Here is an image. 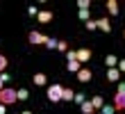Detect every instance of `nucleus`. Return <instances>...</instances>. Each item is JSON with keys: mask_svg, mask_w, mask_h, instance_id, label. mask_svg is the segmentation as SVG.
<instances>
[{"mask_svg": "<svg viewBox=\"0 0 125 114\" xmlns=\"http://www.w3.org/2000/svg\"><path fill=\"white\" fill-rule=\"evenodd\" d=\"M57 50H59V52H68L71 48H68V41H59V43H57Z\"/></svg>", "mask_w": 125, "mask_h": 114, "instance_id": "17", "label": "nucleus"}, {"mask_svg": "<svg viewBox=\"0 0 125 114\" xmlns=\"http://www.w3.org/2000/svg\"><path fill=\"white\" fill-rule=\"evenodd\" d=\"M116 91H118V94H125V80L118 82V89H116Z\"/></svg>", "mask_w": 125, "mask_h": 114, "instance_id": "26", "label": "nucleus"}, {"mask_svg": "<svg viewBox=\"0 0 125 114\" xmlns=\"http://www.w3.org/2000/svg\"><path fill=\"white\" fill-rule=\"evenodd\" d=\"M77 7H80V9H89L91 2H89V0H77Z\"/></svg>", "mask_w": 125, "mask_h": 114, "instance_id": "22", "label": "nucleus"}, {"mask_svg": "<svg viewBox=\"0 0 125 114\" xmlns=\"http://www.w3.org/2000/svg\"><path fill=\"white\" fill-rule=\"evenodd\" d=\"M75 55H77V62L84 64V62H89V59H91V50L89 48H80V50H75Z\"/></svg>", "mask_w": 125, "mask_h": 114, "instance_id": "6", "label": "nucleus"}, {"mask_svg": "<svg viewBox=\"0 0 125 114\" xmlns=\"http://www.w3.org/2000/svg\"><path fill=\"white\" fill-rule=\"evenodd\" d=\"M73 101H75L77 105H82V103H86V96H84V94H75V98H73Z\"/></svg>", "mask_w": 125, "mask_h": 114, "instance_id": "21", "label": "nucleus"}, {"mask_svg": "<svg viewBox=\"0 0 125 114\" xmlns=\"http://www.w3.org/2000/svg\"><path fill=\"white\" fill-rule=\"evenodd\" d=\"M18 101V96H16V89H11V87H5L2 91H0V103L2 105H11V103H16Z\"/></svg>", "mask_w": 125, "mask_h": 114, "instance_id": "1", "label": "nucleus"}, {"mask_svg": "<svg viewBox=\"0 0 125 114\" xmlns=\"http://www.w3.org/2000/svg\"><path fill=\"white\" fill-rule=\"evenodd\" d=\"M121 71H118V68H107V82H118L121 80Z\"/></svg>", "mask_w": 125, "mask_h": 114, "instance_id": "8", "label": "nucleus"}, {"mask_svg": "<svg viewBox=\"0 0 125 114\" xmlns=\"http://www.w3.org/2000/svg\"><path fill=\"white\" fill-rule=\"evenodd\" d=\"M95 23H98V30H102V32H112V21H109L107 16H102V18H98V21H95Z\"/></svg>", "mask_w": 125, "mask_h": 114, "instance_id": "7", "label": "nucleus"}, {"mask_svg": "<svg viewBox=\"0 0 125 114\" xmlns=\"http://www.w3.org/2000/svg\"><path fill=\"white\" fill-rule=\"evenodd\" d=\"M16 96H18V101H27V98H30V91L25 87H21V89H16Z\"/></svg>", "mask_w": 125, "mask_h": 114, "instance_id": "15", "label": "nucleus"}, {"mask_svg": "<svg viewBox=\"0 0 125 114\" xmlns=\"http://www.w3.org/2000/svg\"><path fill=\"white\" fill-rule=\"evenodd\" d=\"M7 112V105H2V103H0V114H5Z\"/></svg>", "mask_w": 125, "mask_h": 114, "instance_id": "28", "label": "nucleus"}, {"mask_svg": "<svg viewBox=\"0 0 125 114\" xmlns=\"http://www.w3.org/2000/svg\"><path fill=\"white\" fill-rule=\"evenodd\" d=\"M91 78H93V73H91V68H80V73H77V80L82 82V85H86V82H91Z\"/></svg>", "mask_w": 125, "mask_h": 114, "instance_id": "5", "label": "nucleus"}, {"mask_svg": "<svg viewBox=\"0 0 125 114\" xmlns=\"http://www.w3.org/2000/svg\"><path fill=\"white\" fill-rule=\"evenodd\" d=\"M46 94H48V101L50 103H59L62 101V94H64V87L62 85H50Z\"/></svg>", "mask_w": 125, "mask_h": 114, "instance_id": "3", "label": "nucleus"}, {"mask_svg": "<svg viewBox=\"0 0 125 114\" xmlns=\"http://www.w3.org/2000/svg\"><path fill=\"white\" fill-rule=\"evenodd\" d=\"M80 18H82L84 23H86V21H91V18H89V9H80Z\"/></svg>", "mask_w": 125, "mask_h": 114, "instance_id": "23", "label": "nucleus"}, {"mask_svg": "<svg viewBox=\"0 0 125 114\" xmlns=\"http://www.w3.org/2000/svg\"><path fill=\"white\" fill-rule=\"evenodd\" d=\"M2 89H5V82H2V80H0V91H2Z\"/></svg>", "mask_w": 125, "mask_h": 114, "instance_id": "29", "label": "nucleus"}, {"mask_svg": "<svg viewBox=\"0 0 125 114\" xmlns=\"http://www.w3.org/2000/svg\"><path fill=\"white\" fill-rule=\"evenodd\" d=\"M91 105L95 107V112H98V110H102V105H105V101H102V96H93V98H91Z\"/></svg>", "mask_w": 125, "mask_h": 114, "instance_id": "14", "label": "nucleus"}, {"mask_svg": "<svg viewBox=\"0 0 125 114\" xmlns=\"http://www.w3.org/2000/svg\"><path fill=\"white\" fill-rule=\"evenodd\" d=\"M123 37H125V30H123Z\"/></svg>", "mask_w": 125, "mask_h": 114, "instance_id": "32", "label": "nucleus"}, {"mask_svg": "<svg viewBox=\"0 0 125 114\" xmlns=\"http://www.w3.org/2000/svg\"><path fill=\"white\" fill-rule=\"evenodd\" d=\"M116 68H118V71L125 75V59H118V66H116Z\"/></svg>", "mask_w": 125, "mask_h": 114, "instance_id": "25", "label": "nucleus"}, {"mask_svg": "<svg viewBox=\"0 0 125 114\" xmlns=\"http://www.w3.org/2000/svg\"><path fill=\"white\" fill-rule=\"evenodd\" d=\"M7 64H9V59H7L5 55H0V73H5V68H7Z\"/></svg>", "mask_w": 125, "mask_h": 114, "instance_id": "18", "label": "nucleus"}, {"mask_svg": "<svg viewBox=\"0 0 125 114\" xmlns=\"http://www.w3.org/2000/svg\"><path fill=\"white\" fill-rule=\"evenodd\" d=\"M84 27L89 30V32H93V30H98V23H95V21H86V23H84Z\"/></svg>", "mask_w": 125, "mask_h": 114, "instance_id": "19", "label": "nucleus"}, {"mask_svg": "<svg viewBox=\"0 0 125 114\" xmlns=\"http://www.w3.org/2000/svg\"><path fill=\"white\" fill-rule=\"evenodd\" d=\"M95 114H102V112H95Z\"/></svg>", "mask_w": 125, "mask_h": 114, "instance_id": "31", "label": "nucleus"}, {"mask_svg": "<svg viewBox=\"0 0 125 114\" xmlns=\"http://www.w3.org/2000/svg\"><path fill=\"white\" fill-rule=\"evenodd\" d=\"M102 114H114L116 110H114V105H102V110H100Z\"/></svg>", "mask_w": 125, "mask_h": 114, "instance_id": "20", "label": "nucleus"}, {"mask_svg": "<svg viewBox=\"0 0 125 114\" xmlns=\"http://www.w3.org/2000/svg\"><path fill=\"white\" fill-rule=\"evenodd\" d=\"M105 64H107V68H116V66H118V57H116V55H107Z\"/></svg>", "mask_w": 125, "mask_h": 114, "instance_id": "11", "label": "nucleus"}, {"mask_svg": "<svg viewBox=\"0 0 125 114\" xmlns=\"http://www.w3.org/2000/svg\"><path fill=\"white\" fill-rule=\"evenodd\" d=\"M114 110L116 112H125V94H118V91H116V96H114Z\"/></svg>", "mask_w": 125, "mask_h": 114, "instance_id": "4", "label": "nucleus"}, {"mask_svg": "<svg viewBox=\"0 0 125 114\" xmlns=\"http://www.w3.org/2000/svg\"><path fill=\"white\" fill-rule=\"evenodd\" d=\"M107 12L112 14V16H116V14H118V2H116V0H107Z\"/></svg>", "mask_w": 125, "mask_h": 114, "instance_id": "13", "label": "nucleus"}, {"mask_svg": "<svg viewBox=\"0 0 125 114\" xmlns=\"http://www.w3.org/2000/svg\"><path fill=\"white\" fill-rule=\"evenodd\" d=\"M57 43H59L57 39H48V43H46V48H57Z\"/></svg>", "mask_w": 125, "mask_h": 114, "instance_id": "24", "label": "nucleus"}, {"mask_svg": "<svg viewBox=\"0 0 125 114\" xmlns=\"http://www.w3.org/2000/svg\"><path fill=\"white\" fill-rule=\"evenodd\" d=\"M80 110H82V114H95V107L91 105V101L82 103V105H80Z\"/></svg>", "mask_w": 125, "mask_h": 114, "instance_id": "12", "label": "nucleus"}, {"mask_svg": "<svg viewBox=\"0 0 125 114\" xmlns=\"http://www.w3.org/2000/svg\"><path fill=\"white\" fill-rule=\"evenodd\" d=\"M75 98V91L68 89V87H64V94H62V101H73Z\"/></svg>", "mask_w": 125, "mask_h": 114, "instance_id": "16", "label": "nucleus"}, {"mask_svg": "<svg viewBox=\"0 0 125 114\" xmlns=\"http://www.w3.org/2000/svg\"><path fill=\"white\" fill-rule=\"evenodd\" d=\"M32 80H34V85H36V87H43V85L48 82L46 73H34V75H32Z\"/></svg>", "mask_w": 125, "mask_h": 114, "instance_id": "10", "label": "nucleus"}, {"mask_svg": "<svg viewBox=\"0 0 125 114\" xmlns=\"http://www.w3.org/2000/svg\"><path fill=\"white\" fill-rule=\"evenodd\" d=\"M27 14H30V16H34V14H39V9H36V7H30V9H27Z\"/></svg>", "mask_w": 125, "mask_h": 114, "instance_id": "27", "label": "nucleus"}, {"mask_svg": "<svg viewBox=\"0 0 125 114\" xmlns=\"http://www.w3.org/2000/svg\"><path fill=\"white\" fill-rule=\"evenodd\" d=\"M36 18H39V23H50L52 21V12L50 9H41L39 14H36Z\"/></svg>", "mask_w": 125, "mask_h": 114, "instance_id": "9", "label": "nucleus"}, {"mask_svg": "<svg viewBox=\"0 0 125 114\" xmlns=\"http://www.w3.org/2000/svg\"><path fill=\"white\" fill-rule=\"evenodd\" d=\"M48 39H50V37H46L43 32H39V30H32V32L27 34V41H30L32 46H46Z\"/></svg>", "mask_w": 125, "mask_h": 114, "instance_id": "2", "label": "nucleus"}, {"mask_svg": "<svg viewBox=\"0 0 125 114\" xmlns=\"http://www.w3.org/2000/svg\"><path fill=\"white\" fill-rule=\"evenodd\" d=\"M21 114H32V112H30V110H25V112H21Z\"/></svg>", "mask_w": 125, "mask_h": 114, "instance_id": "30", "label": "nucleus"}]
</instances>
